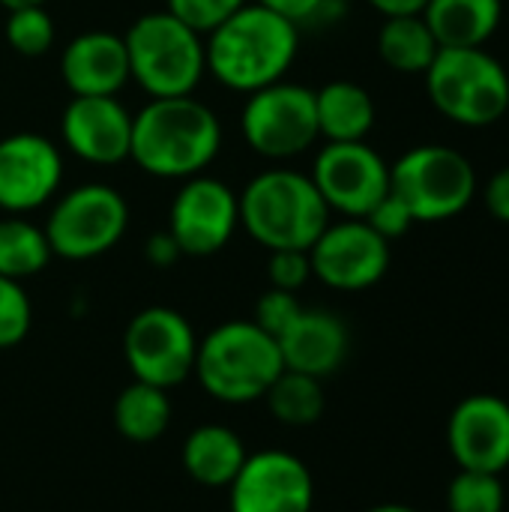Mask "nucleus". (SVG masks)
Here are the masks:
<instances>
[{
    "instance_id": "nucleus-38",
    "label": "nucleus",
    "mask_w": 509,
    "mask_h": 512,
    "mask_svg": "<svg viewBox=\"0 0 509 512\" xmlns=\"http://www.w3.org/2000/svg\"><path fill=\"white\" fill-rule=\"evenodd\" d=\"M48 0H0L3 9H21V6H45Z\"/></svg>"
},
{
    "instance_id": "nucleus-13",
    "label": "nucleus",
    "mask_w": 509,
    "mask_h": 512,
    "mask_svg": "<svg viewBox=\"0 0 509 512\" xmlns=\"http://www.w3.org/2000/svg\"><path fill=\"white\" fill-rule=\"evenodd\" d=\"M312 276L336 291H366L390 267V243L366 219L330 222L309 249Z\"/></svg>"
},
{
    "instance_id": "nucleus-8",
    "label": "nucleus",
    "mask_w": 509,
    "mask_h": 512,
    "mask_svg": "<svg viewBox=\"0 0 509 512\" xmlns=\"http://www.w3.org/2000/svg\"><path fill=\"white\" fill-rule=\"evenodd\" d=\"M42 228L57 258L90 261L123 240L129 204L108 183H81L54 201Z\"/></svg>"
},
{
    "instance_id": "nucleus-5",
    "label": "nucleus",
    "mask_w": 509,
    "mask_h": 512,
    "mask_svg": "<svg viewBox=\"0 0 509 512\" xmlns=\"http://www.w3.org/2000/svg\"><path fill=\"white\" fill-rule=\"evenodd\" d=\"M129 81L150 99L192 96L207 75L204 39L168 9L135 18L123 36Z\"/></svg>"
},
{
    "instance_id": "nucleus-34",
    "label": "nucleus",
    "mask_w": 509,
    "mask_h": 512,
    "mask_svg": "<svg viewBox=\"0 0 509 512\" xmlns=\"http://www.w3.org/2000/svg\"><path fill=\"white\" fill-rule=\"evenodd\" d=\"M282 18H288L291 24L303 27V24H315V21H330L336 12L333 0H252Z\"/></svg>"
},
{
    "instance_id": "nucleus-27",
    "label": "nucleus",
    "mask_w": 509,
    "mask_h": 512,
    "mask_svg": "<svg viewBox=\"0 0 509 512\" xmlns=\"http://www.w3.org/2000/svg\"><path fill=\"white\" fill-rule=\"evenodd\" d=\"M507 495L501 474L489 471H462L453 477L447 489V510L450 512H504Z\"/></svg>"
},
{
    "instance_id": "nucleus-36",
    "label": "nucleus",
    "mask_w": 509,
    "mask_h": 512,
    "mask_svg": "<svg viewBox=\"0 0 509 512\" xmlns=\"http://www.w3.org/2000/svg\"><path fill=\"white\" fill-rule=\"evenodd\" d=\"M144 255H147V261H150V264H156V267H174V264L183 258V252H180L177 240H174L168 231L153 234V237L147 240V246H144Z\"/></svg>"
},
{
    "instance_id": "nucleus-6",
    "label": "nucleus",
    "mask_w": 509,
    "mask_h": 512,
    "mask_svg": "<svg viewBox=\"0 0 509 512\" xmlns=\"http://www.w3.org/2000/svg\"><path fill=\"white\" fill-rule=\"evenodd\" d=\"M432 105L453 123L483 129L509 111V75L486 48H441L423 72Z\"/></svg>"
},
{
    "instance_id": "nucleus-18",
    "label": "nucleus",
    "mask_w": 509,
    "mask_h": 512,
    "mask_svg": "<svg viewBox=\"0 0 509 512\" xmlns=\"http://www.w3.org/2000/svg\"><path fill=\"white\" fill-rule=\"evenodd\" d=\"M60 75L72 96H117L129 81L123 36L84 30L60 54Z\"/></svg>"
},
{
    "instance_id": "nucleus-31",
    "label": "nucleus",
    "mask_w": 509,
    "mask_h": 512,
    "mask_svg": "<svg viewBox=\"0 0 509 512\" xmlns=\"http://www.w3.org/2000/svg\"><path fill=\"white\" fill-rule=\"evenodd\" d=\"M300 300H297V294H291V291H279V288H270V291H264L261 297H258V303H255V324L264 330V333H270L273 339H279L285 330H288V324L300 315Z\"/></svg>"
},
{
    "instance_id": "nucleus-16",
    "label": "nucleus",
    "mask_w": 509,
    "mask_h": 512,
    "mask_svg": "<svg viewBox=\"0 0 509 512\" xmlns=\"http://www.w3.org/2000/svg\"><path fill=\"white\" fill-rule=\"evenodd\" d=\"M447 444L462 471L501 474L509 468V402L492 393L468 396L447 423Z\"/></svg>"
},
{
    "instance_id": "nucleus-19",
    "label": "nucleus",
    "mask_w": 509,
    "mask_h": 512,
    "mask_svg": "<svg viewBox=\"0 0 509 512\" xmlns=\"http://www.w3.org/2000/svg\"><path fill=\"white\" fill-rule=\"evenodd\" d=\"M285 369L324 381L339 372L348 357V327L327 309H300L288 330L276 339Z\"/></svg>"
},
{
    "instance_id": "nucleus-2",
    "label": "nucleus",
    "mask_w": 509,
    "mask_h": 512,
    "mask_svg": "<svg viewBox=\"0 0 509 512\" xmlns=\"http://www.w3.org/2000/svg\"><path fill=\"white\" fill-rule=\"evenodd\" d=\"M219 117L195 96L150 99L132 114L129 159L150 177L189 180L219 156Z\"/></svg>"
},
{
    "instance_id": "nucleus-32",
    "label": "nucleus",
    "mask_w": 509,
    "mask_h": 512,
    "mask_svg": "<svg viewBox=\"0 0 509 512\" xmlns=\"http://www.w3.org/2000/svg\"><path fill=\"white\" fill-rule=\"evenodd\" d=\"M267 279L279 291L297 294L312 279V261L303 249H276L267 261Z\"/></svg>"
},
{
    "instance_id": "nucleus-39",
    "label": "nucleus",
    "mask_w": 509,
    "mask_h": 512,
    "mask_svg": "<svg viewBox=\"0 0 509 512\" xmlns=\"http://www.w3.org/2000/svg\"><path fill=\"white\" fill-rule=\"evenodd\" d=\"M366 512H417L414 507H405V504H381V507H372Z\"/></svg>"
},
{
    "instance_id": "nucleus-29",
    "label": "nucleus",
    "mask_w": 509,
    "mask_h": 512,
    "mask_svg": "<svg viewBox=\"0 0 509 512\" xmlns=\"http://www.w3.org/2000/svg\"><path fill=\"white\" fill-rule=\"evenodd\" d=\"M33 324V306L21 282L0 276V348L18 345Z\"/></svg>"
},
{
    "instance_id": "nucleus-17",
    "label": "nucleus",
    "mask_w": 509,
    "mask_h": 512,
    "mask_svg": "<svg viewBox=\"0 0 509 512\" xmlns=\"http://www.w3.org/2000/svg\"><path fill=\"white\" fill-rule=\"evenodd\" d=\"M63 144L90 165H120L132 150V114L117 96H72L60 117Z\"/></svg>"
},
{
    "instance_id": "nucleus-28",
    "label": "nucleus",
    "mask_w": 509,
    "mask_h": 512,
    "mask_svg": "<svg viewBox=\"0 0 509 512\" xmlns=\"http://www.w3.org/2000/svg\"><path fill=\"white\" fill-rule=\"evenodd\" d=\"M6 42L21 57H42L54 45V18L45 6H21L9 9L6 18Z\"/></svg>"
},
{
    "instance_id": "nucleus-26",
    "label": "nucleus",
    "mask_w": 509,
    "mask_h": 512,
    "mask_svg": "<svg viewBox=\"0 0 509 512\" xmlns=\"http://www.w3.org/2000/svg\"><path fill=\"white\" fill-rule=\"evenodd\" d=\"M267 405L282 426H312L324 414V387L318 378L282 369V375L267 390Z\"/></svg>"
},
{
    "instance_id": "nucleus-22",
    "label": "nucleus",
    "mask_w": 509,
    "mask_h": 512,
    "mask_svg": "<svg viewBox=\"0 0 509 512\" xmlns=\"http://www.w3.org/2000/svg\"><path fill=\"white\" fill-rule=\"evenodd\" d=\"M318 132L327 141H366L375 126V99L354 81H330L315 90Z\"/></svg>"
},
{
    "instance_id": "nucleus-33",
    "label": "nucleus",
    "mask_w": 509,
    "mask_h": 512,
    "mask_svg": "<svg viewBox=\"0 0 509 512\" xmlns=\"http://www.w3.org/2000/svg\"><path fill=\"white\" fill-rule=\"evenodd\" d=\"M366 222L390 243V240L408 234V228L414 225V216H411L408 204H405L396 192H387V195L366 213Z\"/></svg>"
},
{
    "instance_id": "nucleus-24",
    "label": "nucleus",
    "mask_w": 509,
    "mask_h": 512,
    "mask_svg": "<svg viewBox=\"0 0 509 512\" xmlns=\"http://www.w3.org/2000/svg\"><path fill=\"white\" fill-rule=\"evenodd\" d=\"M438 51L441 45L423 15H396L378 30V54L396 72H426Z\"/></svg>"
},
{
    "instance_id": "nucleus-14",
    "label": "nucleus",
    "mask_w": 509,
    "mask_h": 512,
    "mask_svg": "<svg viewBox=\"0 0 509 512\" xmlns=\"http://www.w3.org/2000/svg\"><path fill=\"white\" fill-rule=\"evenodd\" d=\"M312 504V474L285 450H261L246 456L228 486L231 512H312Z\"/></svg>"
},
{
    "instance_id": "nucleus-1",
    "label": "nucleus",
    "mask_w": 509,
    "mask_h": 512,
    "mask_svg": "<svg viewBox=\"0 0 509 512\" xmlns=\"http://www.w3.org/2000/svg\"><path fill=\"white\" fill-rule=\"evenodd\" d=\"M300 27L288 18L246 3L207 33V72L237 93H255L285 78L297 60Z\"/></svg>"
},
{
    "instance_id": "nucleus-30",
    "label": "nucleus",
    "mask_w": 509,
    "mask_h": 512,
    "mask_svg": "<svg viewBox=\"0 0 509 512\" xmlns=\"http://www.w3.org/2000/svg\"><path fill=\"white\" fill-rule=\"evenodd\" d=\"M165 3H168L165 9L171 15H177L183 24H189L195 33L207 36L249 0H165Z\"/></svg>"
},
{
    "instance_id": "nucleus-23",
    "label": "nucleus",
    "mask_w": 509,
    "mask_h": 512,
    "mask_svg": "<svg viewBox=\"0 0 509 512\" xmlns=\"http://www.w3.org/2000/svg\"><path fill=\"white\" fill-rule=\"evenodd\" d=\"M171 399L168 390L153 384H129L114 402V426L132 444H150L165 435L171 423Z\"/></svg>"
},
{
    "instance_id": "nucleus-11",
    "label": "nucleus",
    "mask_w": 509,
    "mask_h": 512,
    "mask_svg": "<svg viewBox=\"0 0 509 512\" xmlns=\"http://www.w3.org/2000/svg\"><path fill=\"white\" fill-rule=\"evenodd\" d=\"M309 177L330 213L336 210L345 219H366L390 192V165L366 141H327Z\"/></svg>"
},
{
    "instance_id": "nucleus-37",
    "label": "nucleus",
    "mask_w": 509,
    "mask_h": 512,
    "mask_svg": "<svg viewBox=\"0 0 509 512\" xmlns=\"http://www.w3.org/2000/svg\"><path fill=\"white\" fill-rule=\"evenodd\" d=\"M384 18H396V15H423L429 0H369Z\"/></svg>"
},
{
    "instance_id": "nucleus-10",
    "label": "nucleus",
    "mask_w": 509,
    "mask_h": 512,
    "mask_svg": "<svg viewBox=\"0 0 509 512\" xmlns=\"http://www.w3.org/2000/svg\"><path fill=\"white\" fill-rule=\"evenodd\" d=\"M123 357L135 381L171 390L195 372L198 339L177 309L150 306L129 321L123 333Z\"/></svg>"
},
{
    "instance_id": "nucleus-20",
    "label": "nucleus",
    "mask_w": 509,
    "mask_h": 512,
    "mask_svg": "<svg viewBox=\"0 0 509 512\" xmlns=\"http://www.w3.org/2000/svg\"><path fill=\"white\" fill-rule=\"evenodd\" d=\"M504 0H429L423 18L441 48H483L501 27Z\"/></svg>"
},
{
    "instance_id": "nucleus-15",
    "label": "nucleus",
    "mask_w": 509,
    "mask_h": 512,
    "mask_svg": "<svg viewBox=\"0 0 509 512\" xmlns=\"http://www.w3.org/2000/svg\"><path fill=\"white\" fill-rule=\"evenodd\" d=\"M63 180V156L57 144L36 132L0 138V210L21 216L48 204Z\"/></svg>"
},
{
    "instance_id": "nucleus-12",
    "label": "nucleus",
    "mask_w": 509,
    "mask_h": 512,
    "mask_svg": "<svg viewBox=\"0 0 509 512\" xmlns=\"http://www.w3.org/2000/svg\"><path fill=\"white\" fill-rule=\"evenodd\" d=\"M237 225L240 195L210 174H195L183 180L180 192L174 195L165 231L177 240L183 255L207 258L228 246Z\"/></svg>"
},
{
    "instance_id": "nucleus-35",
    "label": "nucleus",
    "mask_w": 509,
    "mask_h": 512,
    "mask_svg": "<svg viewBox=\"0 0 509 512\" xmlns=\"http://www.w3.org/2000/svg\"><path fill=\"white\" fill-rule=\"evenodd\" d=\"M483 201H486V210L498 222H509V165L489 177V183L483 189Z\"/></svg>"
},
{
    "instance_id": "nucleus-25",
    "label": "nucleus",
    "mask_w": 509,
    "mask_h": 512,
    "mask_svg": "<svg viewBox=\"0 0 509 512\" xmlns=\"http://www.w3.org/2000/svg\"><path fill=\"white\" fill-rule=\"evenodd\" d=\"M51 246L45 228L27 222L24 216L0 219V276L24 282L42 273L51 261Z\"/></svg>"
},
{
    "instance_id": "nucleus-9",
    "label": "nucleus",
    "mask_w": 509,
    "mask_h": 512,
    "mask_svg": "<svg viewBox=\"0 0 509 512\" xmlns=\"http://www.w3.org/2000/svg\"><path fill=\"white\" fill-rule=\"evenodd\" d=\"M240 129L246 144L264 159L282 162L306 153L321 138L315 90L282 78L249 93L240 114Z\"/></svg>"
},
{
    "instance_id": "nucleus-7",
    "label": "nucleus",
    "mask_w": 509,
    "mask_h": 512,
    "mask_svg": "<svg viewBox=\"0 0 509 512\" xmlns=\"http://www.w3.org/2000/svg\"><path fill=\"white\" fill-rule=\"evenodd\" d=\"M390 192H396L414 222H447L477 195L471 159L444 144H420L390 165Z\"/></svg>"
},
{
    "instance_id": "nucleus-4",
    "label": "nucleus",
    "mask_w": 509,
    "mask_h": 512,
    "mask_svg": "<svg viewBox=\"0 0 509 512\" xmlns=\"http://www.w3.org/2000/svg\"><path fill=\"white\" fill-rule=\"evenodd\" d=\"M285 363L279 345L255 321H225L198 342L195 375L225 405H249L267 396Z\"/></svg>"
},
{
    "instance_id": "nucleus-21",
    "label": "nucleus",
    "mask_w": 509,
    "mask_h": 512,
    "mask_svg": "<svg viewBox=\"0 0 509 512\" xmlns=\"http://www.w3.org/2000/svg\"><path fill=\"white\" fill-rule=\"evenodd\" d=\"M246 444L243 438L228 429V426H198L186 444H183V468L186 474L210 489L219 486H231V480L237 477V471L246 462Z\"/></svg>"
},
{
    "instance_id": "nucleus-3",
    "label": "nucleus",
    "mask_w": 509,
    "mask_h": 512,
    "mask_svg": "<svg viewBox=\"0 0 509 512\" xmlns=\"http://www.w3.org/2000/svg\"><path fill=\"white\" fill-rule=\"evenodd\" d=\"M240 225L264 246L309 252L330 225V207L309 174L291 168H267L252 177L240 195Z\"/></svg>"
}]
</instances>
